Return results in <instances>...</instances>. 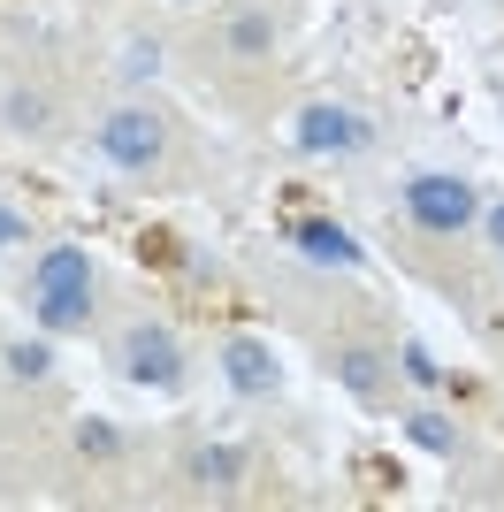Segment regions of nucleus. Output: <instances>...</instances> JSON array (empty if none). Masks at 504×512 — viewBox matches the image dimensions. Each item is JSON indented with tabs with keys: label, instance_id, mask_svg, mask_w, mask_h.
Returning <instances> with one entry per match:
<instances>
[{
	"label": "nucleus",
	"instance_id": "4",
	"mask_svg": "<svg viewBox=\"0 0 504 512\" xmlns=\"http://www.w3.org/2000/svg\"><path fill=\"white\" fill-rule=\"evenodd\" d=\"M405 222H413L420 237H459V230L482 222V199H474L466 176L428 169V176H405Z\"/></svg>",
	"mask_w": 504,
	"mask_h": 512
},
{
	"label": "nucleus",
	"instance_id": "13",
	"mask_svg": "<svg viewBox=\"0 0 504 512\" xmlns=\"http://www.w3.org/2000/svg\"><path fill=\"white\" fill-rule=\"evenodd\" d=\"M23 245H31V214L16 199H0V253H23Z\"/></svg>",
	"mask_w": 504,
	"mask_h": 512
},
{
	"label": "nucleus",
	"instance_id": "12",
	"mask_svg": "<svg viewBox=\"0 0 504 512\" xmlns=\"http://www.w3.org/2000/svg\"><path fill=\"white\" fill-rule=\"evenodd\" d=\"M405 436H413L420 451H436V459L459 451V428H451V413H436V406H413V413H405Z\"/></svg>",
	"mask_w": 504,
	"mask_h": 512
},
{
	"label": "nucleus",
	"instance_id": "7",
	"mask_svg": "<svg viewBox=\"0 0 504 512\" xmlns=\"http://www.w3.org/2000/svg\"><path fill=\"white\" fill-rule=\"evenodd\" d=\"M329 375L352 390L359 406H390L398 398V367L382 344H329Z\"/></svg>",
	"mask_w": 504,
	"mask_h": 512
},
{
	"label": "nucleus",
	"instance_id": "1",
	"mask_svg": "<svg viewBox=\"0 0 504 512\" xmlns=\"http://www.w3.org/2000/svg\"><path fill=\"white\" fill-rule=\"evenodd\" d=\"M23 306L39 321L46 337H92V321H100V268L84 245H46L31 260V276H23Z\"/></svg>",
	"mask_w": 504,
	"mask_h": 512
},
{
	"label": "nucleus",
	"instance_id": "15",
	"mask_svg": "<svg viewBox=\"0 0 504 512\" xmlns=\"http://www.w3.org/2000/svg\"><path fill=\"white\" fill-rule=\"evenodd\" d=\"M482 230H489V245L504 253V199H489V207H482Z\"/></svg>",
	"mask_w": 504,
	"mask_h": 512
},
{
	"label": "nucleus",
	"instance_id": "14",
	"mask_svg": "<svg viewBox=\"0 0 504 512\" xmlns=\"http://www.w3.org/2000/svg\"><path fill=\"white\" fill-rule=\"evenodd\" d=\"M398 360H405V375H413V383H436V360H428V352H420V344H405Z\"/></svg>",
	"mask_w": 504,
	"mask_h": 512
},
{
	"label": "nucleus",
	"instance_id": "8",
	"mask_svg": "<svg viewBox=\"0 0 504 512\" xmlns=\"http://www.w3.org/2000/svg\"><path fill=\"white\" fill-rule=\"evenodd\" d=\"M275 46H283V23H275L268 0H237L230 16H222V54L230 62L260 69V62H275Z\"/></svg>",
	"mask_w": 504,
	"mask_h": 512
},
{
	"label": "nucleus",
	"instance_id": "9",
	"mask_svg": "<svg viewBox=\"0 0 504 512\" xmlns=\"http://www.w3.org/2000/svg\"><path fill=\"white\" fill-rule=\"evenodd\" d=\"M222 375H230L237 398H275V390H283V360H275L260 337H230L222 344Z\"/></svg>",
	"mask_w": 504,
	"mask_h": 512
},
{
	"label": "nucleus",
	"instance_id": "5",
	"mask_svg": "<svg viewBox=\"0 0 504 512\" xmlns=\"http://www.w3.org/2000/svg\"><path fill=\"white\" fill-rule=\"evenodd\" d=\"M291 138H298V153H367L375 146V123H367L359 107H344V100H306L298 123H291Z\"/></svg>",
	"mask_w": 504,
	"mask_h": 512
},
{
	"label": "nucleus",
	"instance_id": "10",
	"mask_svg": "<svg viewBox=\"0 0 504 512\" xmlns=\"http://www.w3.org/2000/svg\"><path fill=\"white\" fill-rule=\"evenodd\" d=\"M115 85L123 92H138V85H153V77H161L168 69V46H161V31H123V39H115Z\"/></svg>",
	"mask_w": 504,
	"mask_h": 512
},
{
	"label": "nucleus",
	"instance_id": "11",
	"mask_svg": "<svg viewBox=\"0 0 504 512\" xmlns=\"http://www.w3.org/2000/svg\"><path fill=\"white\" fill-rule=\"evenodd\" d=\"M0 367H8L16 383H46V375H54V344L46 337H8L0 344Z\"/></svg>",
	"mask_w": 504,
	"mask_h": 512
},
{
	"label": "nucleus",
	"instance_id": "16",
	"mask_svg": "<svg viewBox=\"0 0 504 512\" xmlns=\"http://www.w3.org/2000/svg\"><path fill=\"white\" fill-rule=\"evenodd\" d=\"M161 8H207V0H161Z\"/></svg>",
	"mask_w": 504,
	"mask_h": 512
},
{
	"label": "nucleus",
	"instance_id": "3",
	"mask_svg": "<svg viewBox=\"0 0 504 512\" xmlns=\"http://www.w3.org/2000/svg\"><path fill=\"white\" fill-rule=\"evenodd\" d=\"M184 360L191 352L168 321H130V329H115V344H107V367L138 390H176L184 383Z\"/></svg>",
	"mask_w": 504,
	"mask_h": 512
},
{
	"label": "nucleus",
	"instance_id": "2",
	"mask_svg": "<svg viewBox=\"0 0 504 512\" xmlns=\"http://www.w3.org/2000/svg\"><path fill=\"white\" fill-rule=\"evenodd\" d=\"M92 153H100L115 176H161L184 146H176V130H168V115L153 100L115 92V100L92 115Z\"/></svg>",
	"mask_w": 504,
	"mask_h": 512
},
{
	"label": "nucleus",
	"instance_id": "6",
	"mask_svg": "<svg viewBox=\"0 0 504 512\" xmlns=\"http://www.w3.org/2000/svg\"><path fill=\"white\" fill-rule=\"evenodd\" d=\"M0 130L23 138V146L54 138V130H62V92L39 85V77H8V85H0Z\"/></svg>",
	"mask_w": 504,
	"mask_h": 512
}]
</instances>
